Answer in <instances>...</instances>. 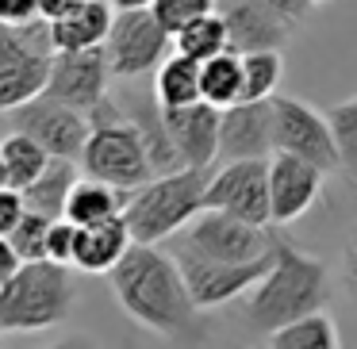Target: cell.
Masks as SVG:
<instances>
[{"mask_svg":"<svg viewBox=\"0 0 357 349\" xmlns=\"http://www.w3.org/2000/svg\"><path fill=\"white\" fill-rule=\"evenodd\" d=\"M108 288L123 315H131L142 330L162 338H196L200 303L192 300L188 277L177 254L158 249V242H135L127 257L108 272Z\"/></svg>","mask_w":357,"mask_h":349,"instance_id":"cell-1","label":"cell"},{"mask_svg":"<svg viewBox=\"0 0 357 349\" xmlns=\"http://www.w3.org/2000/svg\"><path fill=\"white\" fill-rule=\"evenodd\" d=\"M326 300H331V269L315 254H303L296 242L277 234V257L265 280L250 292L246 323L257 334H273L292 318L326 307Z\"/></svg>","mask_w":357,"mask_h":349,"instance_id":"cell-2","label":"cell"},{"mask_svg":"<svg viewBox=\"0 0 357 349\" xmlns=\"http://www.w3.org/2000/svg\"><path fill=\"white\" fill-rule=\"evenodd\" d=\"M77 303V280L73 265L50 261H24L16 277L0 280V334H39L54 330L73 315Z\"/></svg>","mask_w":357,"mask_h":349,"instance_id":"cell-3","label":"cell"},{"mask_svg":"<svg viewBox=\"0 0 357 349\" xmlns=\"http://www.w3.org/2000/svg\"><path fill=\"white\" fill-rule=\"evenodd\" d=\"M93 134H89L85 150H81V173L96 180H108L116 188H142L146 180H154V162L146 154L139 123L131 119V111H123L116 100H100L93 111Z\"/></svg>","mask_w":357,"mask_h":349,"instance_id":"cell-4","label":"cell"},{"mask_svg":"<svg viewBox=\"0 0 357 349\" xmlns=\"http://www.w3.org/2000/svg\"><path fill=\"white\" fill-rule=\"evenodd\" d=\"M208 180L211 169H185L158 173L142 188H135L127 200V223L135 231V242H165L181 234L204 208H208Z\"/></svg>","mask_w":357,"mask_h":349,"instance_id":"cell-5","label":"cell"},{"mask_svg":"<svg viewBox=\"0 0 357 349\" xmlns=\"http://www.w3.org/2000/svg\"><path fill=\"white\" fill-rule=\"evenodd\" d=\"M50 73H54L50 20L0 31V108L4 111L43 96L50 85Z\"/></svg>","mask_w":357,"mask_h":349,"instance_id":"cell-6","label":"cell"},{"mask_svg":"<svg viewBox=\"0 0 357 349\" xmlns=\"http://www.w3.org/2000/svg\"><path fill=\"white\" fill-rule=\"evenodd\" d=\"M181 246L196 249L204 257H219V261H257V257L273 254L277 231L261 223H250V219H238L231 211L204 208L185 226V242Z\"/></svg>","mask_w":357,"mask_h":349,"instance_id":"cell-7","label":"cell"},{"mask_svg":"<svg viewBox=\"0 0 357 349\" xmlns=\"http://www.w3.org/2000/svg\"><path fill=\"white\" fill-rule=\"evenodd\" d=\"M177 257L188 277V288H192V300L200 303V311H211V307H227L238 295L254 292L265 280V272L273 269L277 246H273V254L257 257V261H219V257H204L188 246H181Z\"/></svg>","mask_w":357,"mask_h":349,"instance_id":"cell-8","label":"cell"},{"mask_svg":"<svg viewBox=\"0 0 357 349\" xmlns=\"http://www.w3.org/2000/svg\"><path fill=\"white\" fill-rule=\"evenodd\" d=\"M173 35L162 27V20L154 16V8H123L116 12L112 35L104 42L108 62L116 77H142V73L158 70L169 58Z\"/></svg>","mask_w":357,"mask_h":349,"instance_id":"cell-9","label":"cell"},{"mask_svg":"<svg viewBox=\"0 0 357 349\" xmlns=\"http://www.w3.org/2000/svg\"><path fill=\"white\" fill-rule=\"evenodd\" d=\"M8 119L16 131H27L35 142H43L50 150V157H73L77 162L89 134H93V116L89 111L73 108V104H62L47 93L20 104V108H12Z\"/></svg>","mask_w":357,"mask_h":349,"instance_id":"cell-10","label":"cell"},{"mask_svg":"<svg viewBox=\"0 0 357 349\" xmlns=\"http://www.w3.org/2000/svg\"><path fill=\"white\" fill-rule=\"evenodd\" d=\"M208 208L231 211L250 223L273 226V196H269V157H238L211 169Z\"/></svg>","mask_w":357,"mask_h":349,"instance_id":"cell-11","label":"cell"},{"mask_svg":"<svg viewBox=\"0 0 357 349\" xmlns=\"http://www.w3.org/2000/svg\"><path fill=\"white\" fill-rule=\"evenodd\" d=\"M273 111H277V150L307 157L326 173L342 169V154L326 111H315L296 96H273Z\"/></svg>","mask_w":357,"mask_h":349,"instance_id":"cell-12","label":"cell"},{"mask_svg":"<svg viewBox=\"0 0 357 349\" xmlns=\"http://www.w3.org/2000/svg\"><path fill=\"white\" fill-rule=\"evenodd\" d=\"M331 173L319 169L315 162L296 154H277L269 157V196H273V226H292L303 219L323 196V185Z\"/></svg>","mask_w":357,"mask_h":349,"instance_id":"cell-13","label":"cell"},{"mask_svg":"<svg viewBox=\"0 0 357 349\" xmlns=\"http://www.w3.org/2000/svg\"><path fill=\"white\" fill-rule=\"evenodd\" d=\"M116 77L104 47L89 50H62L54 54V73H50L47 96L62 104H73L81 111H93L100 100H108V81Z\"/></svg>","mask_w":357,"mask_h":349,"instance_id":"cell-14","label":"cell"},{"mask_svg":"<svg viewBox=\"0 0 357 349\" xmlns=\"http://www.w3.org/2000/svg\"><path fill=\"white\" fill-rule=\"evenodd\" d=\"M277 154V111L269 100H238L223 108L219 131V162L238 157H273Z\"/></svg>","mask_w":357,"mask_h":349,"instance_id":"cell-15","label":"cell"},{"mask_svg":"<svg viewBox=\"0 0 357 349\" xmlns=\"http://www.w3.org/2000/svg\"><path fill=\"white\" fill-rule=\"evenodd\" d=\"M219 12L227 20L231 50L254 54V50H284L292 39V20L265 8L261 0H219Z\"/></svg>","mask_w":357,"mask_h":349,"instance_id":"cell-16","label":"cell"},{"mask_svg":"<svg viewBox=\"0 0 357 349\" xmlns=\"http://www.w3.org/2000/svg\"><path fill=\"white\" fill-rule=\"evenodd\" d=\"M165 123H169V134L177 142L185 165L215 169L223 108H215L211 100H196V104H185V108H165Z\"/></svg>","mask_w":357,"mask_h":349,"instance_id":"cell-17","label":"cell"},{"mask_svg":"<svg viewBox=\"0 0 357 349\" xmlns=\"http://www.w3.org/2000/svg\"><path fill=\"white\" fill-rule=\"evenodd\" d=\"M135 246V231L127 223V215H112L104 223H89L77 234V254H73V269L89 272V277H108L119 261L127 257V249Z\"/></svg>","mask_w":357,"mask_h":349,"instance_id":"cell-18","label":"cell"},{"mask_svg":"<svg viewBox=\"0 0 357 349\" xmlns=\"http://www.w3.org/2000/svg\"><path fill=\"white\" fill-rule=\"evenodd\" d=\"M116 4L112 0H85L77 12L62 20H50V42L54 54L62 50H89V47H104L116 24Z\"/></svg>","mask_w":357,"mask_h":349,"instance_id":"cell-19","label":"cell"},{"mask_svg":"<svg viewBox=\"0 0 357 349\" xmlns=\"http://www.w3.org/2000/svg\"><path fill=\"white\" fill-rule=\"evenodd\" d=\"M127 200H131L127 188H116V185H108V180H96V177H89V173H81V180L70 192V203H66V219H73L77 226L104 223V219H112V215H123Z\"/></svg>","mask_w":357,"mask_h":349,"instance_id":"cell-20","label":"cell"},{"mask_svg":"<svg viewBox=\"0 0 357 349\" xmlns=\"http://www.w3.org/2000/svg\"><path fill=\"white\" fill-rule=\"evenodd\" d=\"M154 96L162 108H185L204 100V62L173 50L154 73Z\"/></svg>","mask_w":357,"mask_h":349,"instance_id":"cell-21","label":"cell"},{"mask_svg":"<svg viewBox=\"0 0 357 349\" xmlns=\"http://www.w3.org/2000/svg\"><path fill=\"white\" fill-rule=\"evenodd\" d=\"M81 162H73V157H50V165L39 173V177L31 180V185L24 188L27 196V208L31 211H43V215L58 219L66 215V203H70V192L73 185L81 180Z\"/></svg>","mask_w":357,"mask_h":349,"instance_id":"cell-22","label":"cell"},{"mask_svg":"<svg viewBox=\"0 0 357 349\" xmlns=\"http://www.w3.org/2000/svg\"><path fill=\"white\" fill-rule=\"evenodd\" d=\"M47 165H50V150L43 142H35L27 131H12L0 142V188L24 192Z\"/></svg>","mask_w":357,"mask_h":349,"instance_id":"cell-23","label":"cell"},{"mask_svg":"<svg viewBox=\"0 0 357 349\" xmlns=\"http://www.w3.org/2000/svg\"><path fill=\"white\" fill-rule=\"evenodd\" d=\"M131 119L139 123L142 142H146V154L154 162V173H173V169H185V157H181L177 142L169 134V123H165V108L154 100H135L131 104Z\"/></svg>","mask_w":357,"mask_h":349,"instance_id":"cell-24","label":"cell"},{"mask_svg":"<svg viewBox=\"0 0 357 349\" xmlns=\"http://www.w3.org/2000/svg\"><path fill=\"white\" fill-rule=\"evenodd\" d=\"M269 341L280 349H338L342 334H338V326H334V318L326 315V307H319V311H311V315H300V318H292V323L277 326V330L269 334Z\"/></svg>","mask_w":357,"mask_h":349,"instance_id":"cell-25","label":"cell"},{"mask_svg":"<svg viewBox=\"0 0 357 349\" xmlns=\"http://www.w3.org/2000/svg\"><path fill=\"white\" fill-rule=\"evenodd\" d=\"M173 50H181V54L196 58V62H208V58L223 54V50H231V35H227V20L219 8L204 12L200 20H192V24H185L177 35H173Z\"/></svg>","mask_w":357,"mask_h":349,"instance_id":"cell-26","label":"cell"},{"mask_svg":"<svg viewBox=\"0 0 357 349\" xmlns=\"http://www.w3.org/2000/svg\"><path fill=\"white\" fill-rule=\"evenodd\" d=\"M242 88H246V70L238 50H223L204 62V100H211L215 108H231L242 100Z\"/></svg>","mask_w":357,"mask_h":349,"instance_id":"cell-27","label":"cell"},{"mask_svg":"<svg viewBox=\"0 0 357 349\" xmlns=\"http://www.w3.org/2000/svg\"><path fill=\"white\" fill-rule=\"evenodd\" d=\"M242 70H246L242 100H269V96H277L280 77H284V54H280V50H254V54H242Z\"/></svg>","mask_w":357,"mask_h":349,"instance_id":"cell-28","label":"cell"},{"mask_svg":"<svg viewBox=\"0 0 357 349\" xmlns=\"http://www.w3.org/2000/svg\"><path fill=\"white\" fill-rule=\"evenodd\" d=\"M50 223H54L50 215H43V211H31V208H27V215L20 219V223L12 226L8 234H0V238L8 242V246L16 249L24 261H39V257H47Z\"/></svg>","mask_w":357,"mask_h":349,"instance_id":"cell-29","label":"cell"},{"mask_svg":"<svg viewBox=\"0 0 357 349\" xmlns=\"http://www.w3.org/2000/svg\"><path fill=\"white\" fill-rule=\"evenodd\" d=\"M334 127V142H338V154H342V173L349 180H357V96L349 100H338L334 108H326Z\"/></svg>","mask_w":357,"mask_h":349,"instance_id":"cell-30","label":"cell"},{"mask_svg":"<svg viewBox=\"0 0 357 349\" xmlns=\"http://www.w3.org/2000/svg\"><path fill=\"white\" fill-rule=\"evenodd\" d=\"M150 8H154V16H158V20H162L165 31L177 35L185 24L200 20L204 12H211V8H219V0H154Z\"/></svg>","mask_w":357,"mask_h":349,"instance_id":"cell-31","label":"cell"},{"mask_svg":"<svg viewBox=\"0 0 357 349\" xmlns=\"http://www.w3.org/2000/svg\"><path fill=\"white\" fill-rule=\"evenodd\" d=\"M77 234L81 226L73 219L58 215L50 223V242H47V257L50 261H62V265H73V254H77Z\"/></svg>","mask_w":357,"mask_h":349,"instance_id":"cell-32","label":"cell"},{"mask_svg":"<svg viewBox=\"0 0 357 349\" xmlns=\"http://www.w3.org/2000/svg\"><path fill=\"white\" fill-rule=\"evenodd\" d=\"M43 20V0H0V24L4 27H27Z\"/></svg>","mask_w":357,"mask_h":349,"instance_id":"cell-33","label":"cell"},{"mask_svg":"<svg viewBox=\"0 0 357 349\" xmlns=\"http://www.w3.org/2000/svg\"><path fill=\"white\" fill-rule=\"evenodd\" d=\"M27 215V196L20 188H0V234H8Z\"/></svg>","mask_w":357,"mask_h":349,"instance_id":"cell-34","label":"cell"},{"mask_svg":"<svg viewBox=\"0 0 357 349\" xmlns=\"http://www.w3.org/2000/svg\"><path fill=\"white\" fill-rule=\"evenodd\" d=\"M342 284L357 300V226L346 234V246H342Z\"/></svg>","mask_w":357,"mask_h":349,"instance_id":"cell-35","label":"cell"},{"mask_svg":"<svg viewBox=\"0 0 357 349\" xmlns=\"http://www.w3.org/2000/svg\"><path fill=\"white\" fill-rule=\"evenodd\" d=\"M261 4H265V8H273V12H280V16L292 20V24H300V20L315 8L311 0H261Z\"/></svg>","mask_w":357,"mask_h":349,"instance_id":"cell-36","label":"cell"},{"mask_svg":"<svg viewBox=\"0 0 357 349\" xmlns=\"http://www.w3.org/2000/svg\"><path fill=\"white\" fill-rule=\"evenodd\" d=\"M20 269H24V257H20L16 249L8 246V242L0 238V280H8V277H16Z\"/></svg>","mask_w":357,"mask_h":349,"instance_id":"cell-37","label":"cell"},{"mask_svg":"<svg viewBox=\"0 0 357 349\" xmlns=\"http://www.w3.org/2000/svg\"><path fill=\"white\" fill-rule=\"evenodd\" d=\"M85 0H43V20H62L70 12H77Z\"/></svg>","mask_w":357,"mask_h":349,"instance_id":"cell-38","label":"cell"},{"mask_svg":"<svg viewBox=\"0 0 357 349\" xmlns=\"http://www.w3.org/2000/svg\"><path fill=\"white\" fill-rule=\"evenodd\" d=\"M112 4H116V8L123 12V8H150L154 0H112Z\"/></svg>","mask_w":357,"mask_h":349,"instance_id":"cell-39","label":"cell"},{"mask_svg":"<svg viewBox=\"0 0 357 349\" xmlns=\"http://www.w3.org/2000/svg\"><path fill=\"white\" fill-rule=\"evenodd\" d=\"M311 4H326V0H311Z\"/></svg>","mask_w":357,"mask_h":349,"instance_id":"cell-40","label":"cell"}]
</instances>
